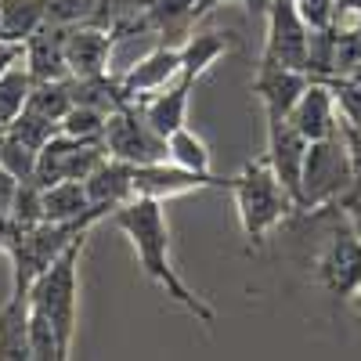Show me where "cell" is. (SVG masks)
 I'll return each instance as SVG.
<instances>
[{
    "instance_id": "cell-37",
    "label": "cell",
    "mask_w": 361,
    "mask_h": 361,
    "mask_svg": "<svg viewBox=\"0 0 361 361\" xmlns=\"http://www.w3.org/2000/svg\"><path fill=\"white\" fill-rule=\"evenodd\" d=\"M0 40H4V15H0Z\"/></svg>"
},
{
    "instance_id": "cell-7",
    "label": "cell",
    "mask_w": 361,
    "mask_h": 361,
    "mask_svg": "<svg viewBox=\"0 0 361 361\" xmlns=\"http://www.w3.org/2000/svg\"><path fill=\"white\" fill-rule=\"evenodd\" d=\"M109 159L105 141H90V137H69L58 130L37 156V185L47 188L54 180H87L102 163Z\"/></svg>"
},
{
    "instance_id": "cell-25",
    "label": "cell",
    "mask_w": 361,
    "mask_h": 361,
    "mask_svg": "<svg viewBox=\"0 0 361 361\" xmlns=\"http://www.w3.org/2000/svg\"><path fill=\"white\" fill-rule=\"evenodd\" d=\"M29 357L33 361H62V347H58V333L51 318L29 304Z\"/></svg>"
},
{
    "instance_id": "cell-36",
    "label": "cell",
    "mask_w": 361,
    "mask_h": 361,
    "mask_svg": "<svg viewBox=\"0 0 361 361\" xmlns=\"http://www.w3.org/2000/svg\"><path fill=\"white\" fill-rule=\"evenodd\" d=\"M347 80H354V83H361V62H357V66H354V69L347 73Z\"/></svg>"
},
{
    "instance_id": "cell-29",
    "label": "cell",
    "mask_w": 361,
    "mask_h": 361,
    "mask_svg": "<svg viewBox=\"0 0 361 361\" xmlns=\"http://www.w3.org/2000/svg\"><path fill=\"white\" fill-rule=\"evenodd\" d=\"M329 87H333V98H336V109H340V123L361 127V83H354L347 76H333Z\"/></svg>"
},
{
    "instance_id": "cell-34",
    "label": "cell",
    "mask_w": 361,
    "mask_h": 361,
    "mask_svg": "<svg viewBox=\"0 0 361 361\" xmlns=\"http://www.w3.org/2000/svg\"><path fill=\"white\" fill-rule=\"evenodd\" d=\"M25 54V44H11V40H0V73H4L11 62H18V58Z\"/></svg>"
},
{
    "instance_id": "cell-11",
    "label": "cell",
    "mask_w": 361,
    "mask_h": 361,
    "mask_svg": "<svg viewBox=\"0 0 361 361\" xmlns=\"http://www.w3.org/2000/svg\"><path fill=\"white\" fill-rule=\"evenodd\" d=\"M318 282L333 296H354L361 286V238L333 235L318 257Z\"/></svg>"
},
{
    "instance_id": "cell-19",
    "label": "cell",
    "mask_w": 361,
    "mask_h": 361,
    "mask_svg": "<svg viewBox=\"0 0 361 361\" xmlns=\"http://www.w3.org/2000/svg\"><path fill=\"white\" fill-rule=\"evenodd\" d=\"M29 357V300L8 296L0 307V361Z\"/></svg>"
},
{
    "instance_id": "cell-12",
    "label": "cell",
    "mask_w": 361,
    "mask_h": 361,
    "mask_svg": "<svg viewBox=\"0 0 361 361\" xmlns=\"http://www.w3.org/2000/svg\"><path fill=\"white\" fill-rule=\"evenodd\" d=\"M180 47H156V51H148L141 62H134L127 73H123V80H119V87H123V94L134 102H145L148 94H156V90H163V87H170L177 76H180Z\"/></svg>"
},
{
    "instance_id": "cell-32",
    "label": "cell",
    "mask_w": 361,
    "mask_h": 361,
    "mask_svg": "<svg viewBox=\"0 0 361 361\" xmlns=\"http://www.w3.org/2000/svg\"><path fill=\"white\" fill-rule=\"evenodd\" d=\"M336 29H361V0H336Z\"/></svg>"
},
{
    "instance_id": "cell-27",
    "label": "cell",
    "mask_w": 361,
    "mask_h": 361,
    "mask_svg": "<svg viewBox=\"0 0 361 361\" xmlns=\"http://www.w3.org/2000/svg\"><path fill=\"white\" fill-rule=\"evenodd\" d=\"M37 156L25 141H18L15 134H4L0 141V170H8L15 180H33L37 177Z\"/></svg>"
},
{
    "instance_id": "cell-15",
    "label": "cell",
    "mask_w": 361,
    "mask_h": 361,
    "mask_svg": "<svg viewBox=\"0 0 361 361\" xmlns=\"http://www.w3.org/2000/svg\"><path fill=\"white\" fill-rule=\"evenodd\" d=\"M109 54H112L109 33H102V29H94V25H69V33H66V66H69L73 80L105 76Z\"/></svg>"
},
{
    "instance_id": "cell-6",
    "label": "cell",
    "mask_w": 361,
    "mask_h": 361,
    "mask_svg": "<svg viewBox=\"0 0 361 361\" xmlns=\"http://www.w3.org/2000/svg\"><path fill=\"white\" fill-rule=\"evenodd\" d=\"M311 51V25L300 15L296 0H267V40L260 66H286L307 73Z\"/></svg>"
},
{
    "instance_id": "cell-14",
    "label": "cell",
    "mask_w": 361,
    "mask_h": 361,
    "mask_svg": "<svg viewBox=\"0 0 361 361\" xmlns=\"http://www.w3.org/2000/svg\"><path fill=\"white\" fill-rule=\"evenodd\" d=\"M87 195H90V206L109 221L119 206H127L130 199H137V192H134V166L109 156L94 173L87 177Z\"/></svg>"
},
{
    "instance_id": "cell-30",
    "label": "cell",
    "mask_w": 361,
    "mask_h": 361,
    "mask_svg": "<svg viewBox=\"0 0 361 361\" xmlns=\"http://www.w3.org/2000/svg\"><path fill=\"white\" fill-rule=\"evenodd\" d=\"M296 8L311 29H329L336 22V0H296Z\"/></svg>"
},
{
    "instance_id": "cell-39",
    "label": "cell",
    "mask_w": 361,
    "mask_h": 361,
    "mask_svg": "<svg viewBox=\"0 0 361 361\" xmlns=\"http://www.w3.org/2000/svg\"><path fill=\"white\" fill-rule=\"evenodd\" d=\"M357 33H361V29H357Z\"/></svg>"
},
{
    "instance_id": "cell-10",
    "label": "cell",
    "mask_w": 361,
    "mask_h": 361,
    "mask_svg": "<svg viewBox=\"0 0 361 361\" xmlns=\"http://www.w3.org/2000/svg\"><path fill=\"white\" fill-rule=\"evenodd\" d=\"M286 119L307 141H322V137H333V134L343 130L340 109H336V98H333V87H329V80H314V76L304 87V94L296 98V105L289 109Z\"/></svg>"
},
{
    "instance_id": "cell-24",
    "label": "cell",
    "mask_w": 361,
    "mask_h": 361,
    "mask_svg": "<svg viewBox=\"0 0 361 361\" xmlns=\"http://www.w3.org/2000/svg\"><path fill=\"white\" fill-rule=\"evenodd\" d=\"M166 148H170V163L185 166L192 173H209L214 166V152H209V145L192 130V127H180L166 137Z\"/></svg>"
},
{
    "instance_id": "cell-3",
    "label": "cell",
    "mask_w": 361,
    "mask_h": 361,
    "mask_svg": "<svg viewBox=\"0 0 361 361\" xmlns=\"http://www.w3.org/2000/svg\"><path fill=\"white\" fill-rule=\"evenodd\" d=\"M87 235H80L76 243L33 282V289H29V304L40 307L51 318V325H54L58 347H62V361L73 354V336H76V296H80L76 271H80V257H83V246H87Z\"/></svg>"
},
{
    "instance_id": "cell-18",
    "label": "cell",
    "mask_w": 361,
    "mask_h": 361,
    "mask_svg": "<svg viewBox=\"0 0 361 361\" xmlns=\"http://www.w3.org/2000/svg\"><path fill=\"white\" fill-rule=\"evenodd\" d=\"M66 33H69V25L47 22L40 33H33L25 40V66H29V73H33V80H62V76H69Z\"/></svg>"
},
{
    "instance_id": "cell-4",
    "label": "cell",
    "mask_w": 361,
    "mask_h": 361,
    "mask_svg": "<svg viewBox=\"0 0 361 361\" xmlns=\"http://www.w3.org/2000/svg\"><path fill=\"white\" fill-rule=\"evenodd\" d=\"M354 163H350V148L343 130L333 137H322L307 145V159H304V177H300V206L304 209H322L333 206L347 195H354Z\"/></svg>"
},
{
    "instance_id": "cell-13",
    "label": "cell",
    "mask_w": 361,
    "mask_h": 361,
    "mask_svg": "<svg viewBox=\"0 0 361 361\" xmlns=\"http://www.w3.org/2000/svg\"><path fill=\"white\" fill-rule=\"evenodd\" d=\"M311 83V73L286 69V66H260L253 76V94L264 109V116H289L296 98Z\"/></svg>"
},
{
    "instance_id": "cell-28",
    "label": "cell",
    "mask_w": 361,
    "mask_h": 361,
    "mask_svg": "<svg viewBox=\"0 0 361 361\" xmlns=\"http://www.w3.org/2000/svg\"><path fill=\"white\" fill-rule=\"evenodd\" d=\"M62 130V123H54V119H47V116H40V112H33V109H25L15 123L8 127V134H15L18 141H25L33 152H40V148Z\"/></svg>"
},
{
    "instance_id": "cell-1",
    "label": "cell",
    "mask_w": 361,
    "mask_h": 361,
    "mask_svg": "<svg viewBox=\"0 0 361 361\" xmlns=\"http://www.w3.org/2000/svg\"><path fill=\"white\" fill-rule=\"evenodd\" d=\"M112 224L130 238V246L137 253V264L145 271V279L159 286L166 293V300L192 314L199 325H214L217 311L206 304V300L177 275L173 267V253H170V228H166V214H163V202L156 199H130L127 206H119L112 214Z\"/></svg>"
},
{
    "instance_id": "cell-20",
    "label": "cell",
    "mask_w": 361,
    "mask_h": 361,
    "mask_svg": "<svg viewBox=\"0 0 361 361\" xmlns=\"http://www.w3.org/2000/svg\"><path fill=\"white\" fill-rule=\"evenodd\" d=\"M0 15H4V40L25 44L47 25L51 0H0Z\"/></svg>"
},
{
    "instance_id": "cell-17",
    "label": "cell",
    "mask_w": 361,
    "mask_h": 361,
    "mask_svg": "<svg viewBox=\"0 0 361 361\" xmlns=\"http://www.w3.org/2000/svg\"><path fill=\"white\" fill-rule=\"evenodd\" d=\"M44 221L54 224H102L105 217L90 206L87 180H54L44 188Z\"/></svg>"
},
{
    "instance_id": "cell-5",
    "label": "cell",
    "mask_w": 361,
    "mask_h": 361,
    "mask_svg": "<svg viewBox=\"0 0 361 361\" xmlns=\"http://www.w3.org/2000/svg\"><path fill=\"white\" fill-rule=\"evenodd\" d=\"M102 141H105V152L112 159H123L130 166H152V163L170 159L166 137L148 123L145 112L134 109V105H123V109L109 112Z\"/></svg>"
},
{
    "instance_id": "cell-8",
    "label": "cell",
    "mask_w": 361,
    "mask_h": 361,
    "mask_svg": "<svg viewBox=\"0 0 361 361\" xmlns=\"http://www.w3.org/2000/svg\"><path fill=\"white\" fill-rule=\"evenodd\" d=\"M231 177L221 180L214 173H192L177 163H152V166H134V192L141 199H156V202H170L177 195L188 192H206V188H228Z\"/></svg>"
},
{
    "instance_id": "cell-35",
    "label": "cell",
    "mask_w": 361,
    "mask_h": 361,
    "mask_svg": "<svg viewBox=\"0 0 361 361\" xmlns=\"http://www.w3.org/2000/svg\"><path fill=\"white\" fill-rule=\"evenodd\" d=\"M354 311H357V325H361V286H357V293H354Z\"/></svg>"
},
{
    "instance_id": "cell-26",
    "label": "cell",
    "mask_w": 361,
    "mask_h": 361,
    "mask_svg": "<svg viewBox=\"0 0 361 361\" xmlns=\"http://www.w3.org/2000/svg\"><path fill=\"white\" fill-rule=\"evenodd\" d=\"M105 119H109V112H102L98 105L76 102V105L62 116V134H69V137H90V141H102V134H105Z\"/></svg>"
},
{
    "instance_id": "cell-21",
    "label": "cell",
    "mask_w": 361,
    "mask_h": 361,
    "mask_svg": "<svg viewBox=\"0 0 361 361\" xmlns=\"http://www.w3.org/2000/svg\"><path fill=\"white\" fill-rule=\"evenodd\" d=\"M33 83L37 80H33V73H29V66H25V54L0 73V123L4 127H11L15 119L25 112L29 94H33Z\"/></svg>"
},
{
    "instance_id": "cell-2",
    "label": "cell",
    "mask_w": 361,
    "mask_h": 361,
    "mask_svg": "<svg viewBox=\"0 0 361 361\" xmlns=\"http://www.w3.org/2000/svg\"><path fill=\"white\" fill-rule=\"evenodd\" d=\"M231 195H235V209H238V224H243V235L253 250H260L271 231L282 228L289 221V214L296 209L293 192L279 180V173L271 170L267 159H253L246 163L231 177Z\"/></svg>"
},
{
    "instance_id": "cell-38",
    "label": "cell",
    "mask_w": 361,
    "mask_h": 361,
    "mask_svg": "<svg viewBox=\"0 0 361 361\" xmlns=\"http://www.w3.org/2000/svg\"><path fill=\"white\" fill-rule=\"evenodd\" d=\"M4 134H8V127H4V123H0V141H4Z\"/></svg>"
},
{
    "instance_id": "cell-9",
    "label": "cell",
    "mask_w": 361,
    "mask_h": 361,
    "mask_svg": "<svg viewBox=\"0 0 361 361\" xmlns=\"http://www.w3.org/2000/svg\"><path fill=\"white\" fill-rule=\"evenodd\" d=\"M307 145L311 141L300 134L286 116H267V152H264V159L279 173L282 185L293 192V199H300V177H304Z\"/></svg>"
},
{
    "instance_id": "cell-16",
    "label": "cell",
    "mask_w": 361,
    "mask_h": 361,
    "mask_svg": "<svg viewBox=\"0 0 361 361\" xmlns=\"http://www.w3.org/2000/svg\"><path fill=\"white\" fill-rule=\"evenodd\" d=\"M192 87L195 80L192 76H177L170 87L148 94L145 102H137V109L145 112V119L152 123L163 137H170L173 130L188 127V98H192Z\"/></svg>"
},
{
    "instance_id": "cell-33",
    "label": "cell",
    "mask_w": 361,
    "mask_h": 361,
    "mask_svg": "<svg viewBox=\"0 0 361 361\" xmlns=\"http://www.w3.org/2000/svg\"><path fill=\"white\" fill-rule=\"evenodd\" d=\"M343 137H347V148H350V163H354V195L361 192V127H343Z\"/></svg>"
},
{
    "instance_id": "cell-31",
    "label": "cell",
    "mask_w": 361,
    "mask_h": 361,
    "mask_svg": "<svg viewBox=\"0 0 361 361\" xmlns=\"http://www.w3.org/2000/svg\"><path fill=\"white\" fill-rule=\"evenodd\" d=\"M188 4H192V0H148V15L163 25V22H173L177 15H185Z\"/></svg>"
},
{
    "instance_id": "cell-22",
    "label": "cell",
    "mask_w": 361,
    "mask_h": 361,
    "mask_svg": "<svg viewBox=\"0 0 361 361\" xmlns=\"http://www.w3.org/2000/svg\"><path fill=\"white\" fill-rule=\"evenodd\" d=\"M231 51L228 44V33H192L185 44H180V76H192L199 80L214 62H221V58Z\"/></svg>"
},
{
    "instance_id": "cell-23",
    "label": "cell",
    "mask_w": 361,
    "mask_h": 361,
    "mask_svg": "<svg viewBox=\"0 0 361 361\" xmlns=\"http://www.w3.org/2000/svg\"><path fill=\"white\" fill-rule=\"evenodd\" d=\"M76 105V90H73V76H62V80H37L33 83V94H29V105L54 123H62V116Z\"/></svg>"
}]
</instances>
